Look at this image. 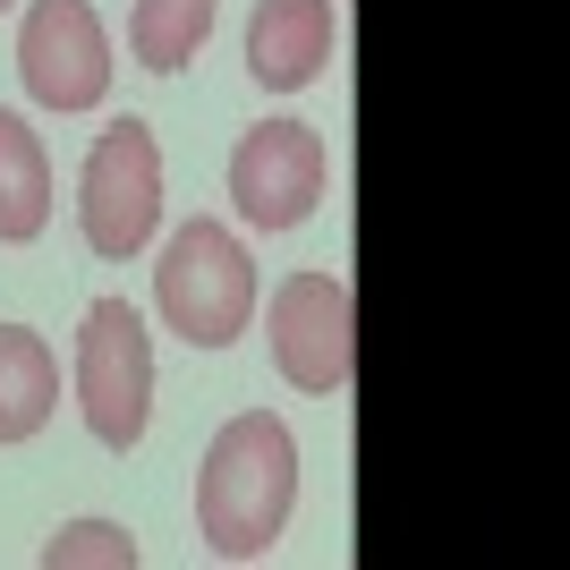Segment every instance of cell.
<instances>
[{
    "instance_id": "cell-11",
    "label": "cell",
    "mask_w": 570,
    "mask_h": 570,
    "mask_svg": "<svg viewBox=\"0 0 570 570\" xmlns=\"http://www.w3.org/2000/svg\"><path fill=\"white\" fill-rule=\"evenodd\" d=\"M214 18H222V0H137L128 9V60L154 77H179L205 51Z\"/></svg>"
},
{
    "instance_id": "cell-13",
    "label": "cell",
    "mask_w": 570,
    "mask_h": 570,
    "mask_svg": "<svg viewBox=\"0 0 570 570\" xmlns=\"http://www.w3.org/2000/svg\"><path fill=\"white\" fill-rule=\"evenodd\" d=\"M0 9H18V0H0Z\"/></svg>"
},
{
    "instance_id": "cell-4",
    "label": "cell",
    "mask_w": 570,
    "mask_h": 570,
    "mask_svg": "<svg viewBox=\"0 0 570 570\" xmlns=\"http://www.w3.org/2000/svg\"><path fill=\"white\" fill-rule=\"evenodd\" d=\"M77 230L102 264L137 256L145 238L163 230V145L145 119H111L95 145H86V170H77Z\"/></svg>"
},
{
    "instance_id": "cell-6",
    "label": "cell",
    "mask_w": 570,
    "mask_h": 570,
    "mask_svg": "<svg viewBox=\"0 0 570 570\" xmlns=\"http://www.w3.org/2000/svg\"><path fill=\"white\" fill-rule=\"evenodd\" d=\"M18 77L43 111H95L111 95V35H102L95 0H26Z\"/></svg>"
},
{
    "instance_id": "cell-5",
    "label": "cell",
    "mask_w": 570,
    "mask_h": 570,
    "mask_svg": "<svg viewBox=\"0 0 570 570\" xmlns=\"http://www.w3.org/2000/svg\"><path fill=\"white\" fill-rule=\"evenodd\" d=\"M273 333V366L289 392H350L357 375V307L341 273H289L264 307Z\"/></svg>"
},
{
    "instance_id": "cell-9",
    "label": "cell",
    "mask_w": 570,
    "mask_h": 570,
    "mask_svg": "<svg viewBox=\"0 0 570 570\" xmlns=\"http://www.w3.org/2000/svg\"><path fill=\"white\" fill-rule=\"evenodd\" d=\"M60 409V357L43 333L0 324V443H35Z\"/></svg>"
},
{
    "instance_id": "cell-7",
    "label": "cell",
    "mask_w": 570,
    "mask_h": 570,
    "mask_svg": "<svg viewBox=\"0 0 570 570\" xmlns=\"http://www.w3.org/2000/svg\"><path fill=\"white\" fill-rule=\"evenodd\" d=\"M324 196V137L307 119H256L230 145V205L256 230H298Z\"/></svg>"
},
{
    "instance_id": "cell-10",
    "label": "cell",
    "mask_w": 570,
    "mask_h": 570,
    "mask_svg": "<svg viewBox=\"0 0 570 570\" xmlns=\"http://www.w3.org/2000/svg\"><path fill=\"white\" fill-rule=\"evenodd\" d=\"M43 222H51V154L26 119L0 102V238L26 247V238H43Z\"/></svg>"
},
{
    "instance_id": "cell-2",
    "label": "cell",
    "mask_w": 570,
    "mask_h": 570,
    "mask_svg": "<svg viewBox=\"0 0 570 570\" xmlns=\"http://www.w3.org/2000/svg\"><path fill=\"white\" fill-rule=\"evenodd\" d=\"M154 307L188 350H230L247 333V315H256V264H247L238 230H222L205 214L179 222L163 264H154Z\"/></svg>"
},
{
    "instance_id": "cell-3",
    "label": "cell",
    "mask_w": 570,
    "mask_h": 570,
    "mask_svg": "<svg viewBox=\"0 0 570 570\" xmlns=\"http://www.w3.org/2000/svg\"><path fill=\"white\" fill-rule=\"evenodd\" d=\"M77 409L102 452H137L154 417V333L128 298H95L77 324Z\"/></svg>"
},
{
    "instance_id": "cell-1",
    "label": "cell",
    "mask_w": 570,
    "mask_h": 570,
    "mask_svg": "<svg viewBox=\"0 0 570 570\" xmlns=\"http://www.w3.org/2000/svg\"><path fill=\"white\" fill-rule=\"evenodd\" d=\"M298 511V434L273 409H238L196 469V537L222 562H256Z\"/></svg>"
},
{
    "instance_id": "cell-12",
    "label": "cell",
    "mask_w": 570,
    "mask_h": 570,
    "mask_svg": "<svg viewBox=\"0 0 570 570\" xmlns=\"http://www.w3.org/2000/svg\"><path fill=\"white\" fill-rule=\"evenodd\" d=\"M43 570H137V537L111 520H69L43 546Z\"/></svg>"
},
{
    "instance_id": "cell-8",
    "label": "cell",
    "mask_w": 570,
    "mask_h": 570,
    "mask_svg": "<svg viewBox=\"0 0 570 570\" xmlns=\"http://www.w3.org/2000/svg\"><path fill=\"white\" fill-rule=\"evenodd\" d=\"M333 60V0H256L247 18V77L264 95H298Z\"/></svg>"
}]
</instances>
